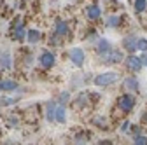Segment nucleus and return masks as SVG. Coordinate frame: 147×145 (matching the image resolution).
<instances>
[{
	"label": "nucleus",
	"instance_id": "nucleus-1",
	"mask_svg": "<svg viewBox=\"0 0 147 145\" xmlns=\"http://www.w3.org/2000/svg\"><path fill=\"white\" fill-rule=\"evenodd\" d=\"M119 81H121V75L117 74V72L110 70V72H102V74H98L93 79V86H96V87H109V86H114Z\"/></svg>",
	"mask_w": 147,
	"mask_h": 145
},
{
	"label": "nucleus",
	"instance_id": "nucleus-2",
	"mask_svg": "<svg viewBox=\"0 0 147 145\" xmlns=\"http://www.w3.org/2000/svg\"><path fill=\"white\" fill-rule=\"evenodd\" d=\"M123 65H124L126 72H130V74H138V72L144 68L140 56H137L135 52H130L128 56H124V60H123Z\"/></svg>",
	"mask_w": 147,
	"mask_h": 145
},
{
	"label": "nucleus",
	"instance_id": "nucleus-3",
	"mask_svg": "<svg viewBox=\"0 0 147 145\" xmlns=\"http://www.w3.org/2000/svg\"><path fill=\"white\" fill-rule=\"evenodd\" d=\"M135 103H137V100H135V96L131 93H124V95H121L117 98V108L124 114H130L135 108Z\"/></svg>",
	"mask_w": 147,
	"mask_h": 145
},
{
	"label": "nucleus",
	"instance_id": "nucleus-4",
	"mask_svg": "<svg viewBox=\"0 0 147 145\" xmlns=\"http://www.w3.org/2000/svg\"><path fill=\"white\" fill-rule=\"evenodd\" d=\"M67 56L77 68H82L84 63H86V52H84L82 47H70L68 52H67Z\"/></svg>",
	"mask_w": 147,
	"mask_h": 145
},
{
	"label": "nucleus",
	"instance_id": "nucleus-5",
	"mask_svg": "<svg viewBox=\"0 0 147 145\" xmlns=\"http://www.w3.org/2000/svg\"><path fill=\"white\" fill-rule=\"evenodd\" d=\"M37 63H39L44 70H51L54 65H56V56H54V52L44 49V51H40L39 58H37Z\"/></svg>",
	"mask_w": 147,
	"mask_h": 145
},
{
	"label": "nucleus",
	"instance_id": "nucleus-6",
	"mask_svg": "<svg viewBox=\"0 0 147 145\" xmlns=\"http://www.w3.org/2000/svg\"><path fill=\"white\" fill-rule=\"evenodd\" d=\"M123 60H124V54H123V51H121V49H116V47H112V51H110L109 54H105V56L102 58V63H103L105 66H112V65L123 63Z\"/></svg>",
	"mask_w": 147,
	"mask_h": 145
},
{
	"label": "nucleus",
	"instance_id": "nucleus-7",
	"mask_svg": "<svg viewBox=\"0 0 147 145\" xmlns=\"http://www.w3.org/2000/svg\"><path fill=\"white\" fill-rule=\"evenodd\" d=\"M112 42H110L109 39H98L95 42V52H96V56L98 58H103L105 54H109L110 51H112Z\"/></svg>",
	"mask_w": 147,
	"mask_h": 145
},
{
	"label": "nucleus",
	"instance_id": "nucleus-8",
	"mask_svg": "<svg viewBox=\"0 0 147 145\" xmlns=\"http://www.w3.org/2000/svg\"><path fill=\"white\" fill-rule=\"evenodd\" d=\"M26 28H25V25L21 23V21H16L14 25H12V33H11V37H12V40H18V42H25L26 40Z\"/></svg>",
	"mask_w": 147,
	"mask_h": 145
},
{
	"label": "nucleus",
	"instance_id": "nucleus-9",
	"mask_svg": "<svg viewBox=\"0 0 147 145\" xmlns=\"http://www.w3.org/2000/svg\"><path fill=\"white\" fill-rule=\"evenodd\" d=\"M123 87L126 89V91H130V93H137L140 89V81L135 77V74H131V75H128V77L123 79Z\"/></svg>",
	"mask_w": 147,
	"mask_h": 145
},
{
	"label": "nucleus",
	"instance_id": "nucleus-10",
	"mask_svg": "<svg viewBox=\"0 0 147 145\" xmlns=\"http://www.w3.org/2000/svg\"><path fill=\"white\" fill-rule=\"evenodd\" d=\"M84 14H86V17L89 21H98L102 17V9H100L98 4H89V5H86Z\"/></svg>",
	"mask_w": 147,
	"mask_h": 145
},
{
	"label": "nucleus",
	"instance_id": "nucleus-11",
	"mask_svg": "<svg viewBox=\"0 0 147 145\" xmlns=\"http://www.w3.org/2000/svg\"><path fill=\"white\" fill-rule=\"evenodd\" d=\"M137 40H138V37H137L135 33H128L126 37L123 39L121 46H123V49L126 52H135L137 51Z\"/></svg>",
	"mask_w": 147,
	"mask_h": 145
},
{
	"label": "nucleus",
	"instance_id": "nucleus-12",
	"mask_svg": "<svg viewBox=\"0 0 147 145\" xmlns=\"http://www.w3.org/2000/svg\"><path fill=\"white\" fill-rule=\"evenodd\" d=\"M53 32L56 33L58 37H61V39L68 37V33H70V25H68V21L56 19V21H54V30H53Z\"/></svg>",
	"mask_w": 147,
	"mask_h": 145
},
{
	"label": "nucleus",
	"instance_id": "nucleus-13",
	"mask_svg": "<svg viewBox=\"0 0 147 145\" xmlns=\"http://www.w3.org/2000/svg\"><path fill=\"white\" fill-rule=\"evenodd\" d=\"M56 105H58V100H49V101H46V105H44V114H46L47 122H54V112H56Z\"/></svg>",
	"mask_w": 147,
	"mask_h": 145
},
{
	"label": "nucleus",
	"instance_id": "nucleus-14",
	"mask_svg": "<svg viewBox=\"0 0 147 145\" xmlns=\"http://www.w3.org/2000/svg\"><path fill=\"white\" fill-rule=\"evenodd\" d=\"M123 25V16L121 14H109L107 17H105V26L107 28H112V30H116V28H119Z\"/></svg>",
	"mask_w": 147,
	"mask_h": 145
},
{
	"label": "nucleus",
	"instance_id": "nucleus-15",
	"mask_svg": "<svg viewBox=\"0 0 147 145\" xmlns=\"http://www.w3.org/2000/svg\"><path fill=\"white\" fill-rule=\"evenodd\" d=\"M40 40H42V32L37 30V28H28V32H26V44L35 46Z\"/></svg>",
	"mask_w": 147,
	"mask_h": 145
},
{
	"label": "nucleus",
	"instance_id": "nucleus-16",
	"mask_svg": "<svg viewBox=\"0 0 147 145\" xmlns=\"http://www.w3.org/2000/svg\"><path fill=\"white\" fill-rule=\"evenodd\" d=\"M54 122H58V124H65V122H67V105H63V103H58V105H56Z\"/></svg>",
	"mask_w": 147,
	"mask_h": 145
},
{
	"label": "nucleus",
	"instance_id": "nucleus-17",
	"mask_svg": "<svg viewBox=\"0 0 147 145\" xmlns=\"http://www.w3.org/2000/svg\"><path fill=\"white\" fill-rule=\"evenodd\" d=\"M0 84H2V91H5V93H12V91H18V89H20V84L16 81H12V79H2Z\"/></svg>",
	"mask_w": 147,
	"mask_h": 145
},
{
	"label": "nucleus",
	"instance_id": "nucleus-18",
	"mask_svg": "<svg viewBox=\"0 0 147 145\" xmlns=\"http://www.w3.org/2000/svg\"><path fill=\"white\" fill-rule=\"evenodd\" d=\"M11 65H12V56H11L7 51H4L2 54H0V68L9 70V68H11Z\"/></svg>",
	"mask_w": 147,
	"mask_h": 145
},
{
	"label": "nucleus",
	"instance_id": "nucleus-19",
	"mask_svg": "<svg viewBox=\"0 0 147 145\" xmlns=\"http://www.w3.org/2000/svg\"><path fill=\"white\" fill-rule=\"evenodd\" d=\"M74 103H76V107H86L89 103V93H79L76 96V100H74Z\"/></svg>",
	"mask_w": 147,
	"mask_h": 145
},
{
	"label": "nucleus",
	"instance_id": "nucleus-20",
	"mask_svg": "<svg viewBox=\"0 0 147 145\" xmlns=\"http://www.w3.org/2000/svg\"><path fill=\"white\" fill-rule=\"evenodd\" d=\"M133 9L137 14H142L147 11V0H135L133 2Z\"/></svg>",
	"mask_w": 147,
	"mask_h": 145
},
{
	"label": "nucleus",
	"instance_id": "nucleus-21",
	"mask_svg": "<svg viewBox=\"0 0 147 145\" xmlns=\"http://www.w3.org/2000/svg\"><path fill=\"white\" fill-rule=\"evenodd\" d=\"M89 142V135L84 131H79L76 136H74V143H88Z\"/></svg>",
	"mask_w": 147,
	"mask_h": 145
},
{
	"label": "nucleus",
	"instance_id": "nucleus-22",
	"mask_svg": "<svg viewBox=\"0 0 147 145\" xmlns=\"http://www.w3.org/2000/svg\"><path fill=\"white\" fill-rule=\"evenodd\" d=\"M7 126H9V128H12V130H18V128H20V119H18V115L11 114V115L7 117Z\"/></svg>",
	"mask_w": 147,
	"mask_h": 145
},
{
	"label": "nucleus",
	"instance_id": "nucleus-23",
	"mask_svg": "<svg viewBox=\"0 0 147 145\" xmlns=\"http://www.w3.org/2000/svg\"><path fill=\"white\" fill-rule=\"evenodd\" d=\"M60 39H61V37H58V35L53 32V33L49 35V46H51V47H58V46L61 44V42H60Z\"/></svg>",
	"mask_w": 147,
	"mask_h": 145
},
{
	"label": "nucleus",
	"instance_id": "nucleus-24",
	"mask_svg": "<svg viewBox=\"0 0 147 145\" xmlns=\"http://www.w3.org/2000/svg\"><path fill=\"white\" fill-rule=\"evenodd\" d=\"M18 100L20 98H0V107H9V105H14V103H18Z\"/></svg>",
	"mask_w": 147,
	"mask_h": 145
},
{
	"label": "nucleus",
	"instance_id": "nucleus-25",
	"mask_svg": "<svg viewBox=\"0 0 147 145\" xmlns=\"http://www.w3.org/2000/svg\"><path fill=\"white\" fill-rule=\"evenodd\" d=\"M68 100H70V93H68V91H61V93L58 95V103L67 105V103H68Z\"/></svg>",
	"mask_w": 147,
	"mask_h": 145
},
{
	"label": "nucleus",
	"instance_id": "nucleus-26",
	"mask_svg": "<svg viewBox=\"0 0 147 145\" xmlns=\"http://www.w3.org/2000/svg\"><path fill=\"white\" fill-rule=\"evenodd\" d=\"M137 51H140V52H144V51H147V39H144V37H140V39L137 40Z\"/></svg>",
	"mask_w": 147,
	"mask_h": 145
},
{
	"label": "nucleus",
	"instance_id": "nucleus-27",
	"mask_svg": "<svg viewBox=\"0 0 147 145\" xmlns=\"http://www.w3.org/2000/svg\"><path fill=\"white\" fill-rule=\"evenodd\" d=\"M133 143H137V145H147V136L145 135H135L133 136Z\"/></svg>",
	"mask_w": 147,
	"mask_h": 145
},
{
	"label": "nucleus",
	"instance_id": "nucleus-28",
	"mask_svg": "<svg viewBox=\"0 0 147 145\" xmlns=\"http://www.w3.org/2000/svg\"><path fill=\"white\" fill-rule=\"evenodd\" d=\"M130 128H131V124H130V121H124L123 124H121V133H130Z\"/></svg>",
	"mask_w": 147,
	"mask_h": 145
},
{
	"label": "nucleus",
	"instance_id": "nucleus-29",
	"mask_svg": "<svg viewBox=\"0 0 147 145\" xmlns=\"http://www.w3.org/2000/svg\"><path fill=\"white\" fill-rule=\"evenodd\" d=\"M138 56H140V60H142V65H144V68H147V51L140 52Z\"/></svg>",
	"mask_w": 147,
	"mask_h": 145
},
{
	"label": "nucleus",
	"instance_id": "nucleus-30",
	"mask_svg": "<svg viewBox=\"0 0 147 145\" xmlns=\"http://www.w3.org/2000/svg\"><path fill=\"white\" fill-rule=\"evenodd\" d=\"M130 133H131L133 136H135V135H140V133H142V128H140V126H131Z\"/></svg>",
	"mask_w": 147,
	"mask_h": 145
},
{
	"label": "nucleus",
	"instance_id": "nucleus-31",
	"mask_svg": "<svg viewBox=\"0 0 147 145\" xmlns=\"http://www.w3.org/2000/svg\"><path fill=\"white\" fill-rule=\"evenodd\" d=\"M140 121H142V124H147V110L140 115Z\"/></svg>",
	"mask_w": 147,
	"mask_h": 145
},
{
	"label": "nucleus",
	"instance_id": "nucleus-32",
	"mask_svg": "<svg viewBox=\"0 0 147 145\" xmlns=\"http://www.w3.org/2000/svg\"><path fill=\"white\" fill-rule=\"evenodd\" d=\"M98 143H102V145H109V143H112V140H107V138H105V140H100Z\"/></svg>",
	"mask_w": 147,
	"mask_h": 145
},
{
	"label": "nucleus",
	"instance_id": "nucleus-33",
	"mask_svg": "<svg viewBox=\"0 0 147 145\" xmlns=\"http://www.w3.org/2000/svg\"><path fill=\"white\" fill-rule=\"evenodd\" d=\"M0 93H2V84H0Z\"/></svg>",
	"mask_w": 147,
	"mask_h": 145
}]
</instances>
